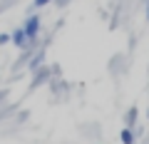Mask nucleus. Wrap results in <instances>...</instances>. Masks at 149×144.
Returning <instances> with one entry per match:
<instances>
[{"mask_svg": "<svg viewBox=\"0 0 149 144\" xmlns=\"http://www.w3.org/2000/svg\"><path fill=\"white\" fill-rule=\"evenodd\" d=\"M5 95H8V92H0V102H5Z\"/></svg>", "mask_w": 149, "mask_h": 144, "instance_id": "obj_9", "label": "nucleus"}, {"mask_svg": "<svg viewBox=\"0 0 149 144\" xmlns=\"http://www.w3.org/2000/svg\"><path fill=\"white\" fill-rule=\"evenodd\" d=\"M147 117H149V112H147Z\"/></svg>", "mask_w": 149, "mask_h": 144, "instance_id": "obj_11", "label": "nucleus"}, {"mask_svg": "<svg viewBox=\"0 0 149 144\" xmlns=\"http://www.w3.org/2000/svg\"><path fill=\"white\" fill-rule=\"evenodd\" d=\"M42 65H45V50H37V52H35V57H30V60H27V70H30V72L40 70Z\"/></svg>", "mask_w": 149, "mask_h": 144, "instance_id": "obj_4", "label": "nucleus"}, {"mask_svg": "<svg viewBox=\"0 0 149 144\" xmlns=\"http://www.w3.org/2000/svg\"><path fill=\"white\" fill-rule=\"evenodd\" d=\"M22 30H25L27 40H30V47H35L37 38H40V15H35V13H32V15L27 17V20H25V25H22Z\"/></svg>", "mask_w": 149, "mask_h": 144, "instance_id": "obj_1", "label": "nucleus"}, {"mask_svg": "<svg viewBox=\"0 0 149 144\" xmlns=\"http://www.w3.org/2000/svg\"><path fill=\"white\" fill-rule=\"evenodd\" d=\"M147 17H149V0H147Z\"/></svg>", "mask_w": 149, "mask_h": 144, "instance_id": "obj_10", "label": "nucleus"}, {"mask_svg": "<svg viewBox=\"0 0 149 144\" xmlns=\"http://www.w3.org/2000/svg\"><path fill=\"white\" fill-rule=\"evenodd\" d=\"M119 139H122V144H137V134H134V129H129V127L122 129Z\"/></svg>", "mask_w": 149, "mask_h": 144, "instance_id": "obj_6", "label": "nucleus"}, {"mask_svg": "<svg viewBox=\"0 0 149 144\" xmlns=\"http://www.w3.org/2000/svg\"><path fill=\"white\" fill-rule=\"evenodd\" d=\"M50 3H52V0H32L35 8H45V5H50Z\"/></svg>", "mask_w": 149, "mask_h": 144, "instance_id": "obj_7", "label": "nucleus"}, {"mask_svg": "<svg viewBox=\"0 0 149 144\" xmlns=\"http://www.w3.org/2000/svg\"><path fill=\"white\" fill-rule=\"evenodd\" d=\"M10 42L15 45L17 50H27V47H30V40H27V35H25V30H22V27H17V30L10 32Z\"/></svg>", "mask_w": 149, "mask_h": 144, "instance_id": "obj_2", "label": "nucleus"}, {"mask_svg": "<svg viewBox=\"0 0 149 144\" xmlns=\"http://www.w3.org/2000/svg\"><path fill=\"white\" fill-rule=\"evenodd\" d=\"M10 42V32H3V35H0V45H8Z\"/></svg>", "mask_w": 149, "mask_h": 144, "instance_id": "obj_8", "label": "nucleus"}, {"mask_svg": "<svg viewBox=\"0 0 149 144\" xmlns=\"http://www.w3.org/2000/svg\"><path fill=\"white\" fill-rule=\"evenodd\" d=\"M50 80H52V75H50V70L42 65L40 70H35V80H32V85H30V87H32V90H37L40 85H45V82H50Z\"/></svg>", "mask_w": 149, "mask_h": 144, "instance_id": "obj_3", "label": "nucleus"}, {"mask_svg": "<svg viewBox=\"0 0 149 144\" xmlns=\"http://www.w3.org/2000/svg\"><path fill=\"white\" fill-rule=\"evenodd\" d=\"M137 107H129V109H127V114H124V124H127V127L129 129H134V127H137Z\"/></svg>", "mask_w": 149, "mask_h": 144, "instance_id": "obj_5", "label": "nucleus"}]
</instances>
